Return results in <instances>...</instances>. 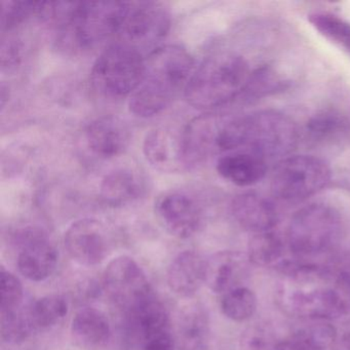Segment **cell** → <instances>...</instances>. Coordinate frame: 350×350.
Segmentation results:
<instances>
[{
    "label": "cell",
    "mask_w": 350,
    "mask_h": 350,
    "mask_svg": "<svg viewBox=\"0 0 350 350\" xmlns=\"http://www.w3.org/2000/svg\"><path fill=\"white\" fill-rule=\"evenodd\" d=\"M193 59L180 46L157 49L145 62L142 81L131 95L129 107L139 118H151L165 110L193 75Z\"/></svg>",
    "instance_id": "3957f363"
},
{
    "label": "cell",
    "mask_w": 350,
    "mask_h": 350,
    "mask_svg": "<svg viewBox=\"0 0 350 350\" xmlns=\"http://www.w3.org/2000/svg\"><path fill=\"white\" fill-rule=\"evenodd\" d=\"M331 170L319 157L288 155L272 172V194L286 202H299L315 196L329 184Z\"/></svg>",
    "instance_id": "52a82bcc"
},
{
    "label": "cell",
    "mask_w": 350,
    "mask_h": 350,
    "mask_svg": "<svg viewBox=\"0 0 350 350\" xmlns=\"http://www.w3.org/2000/svg\"><path fill=\"white\" fill-rule=\"evenodd\" d=\"M129 5L116 1L75 3L63 26H66L75 46L93 48L120 34Z\"/></svg>",
    "instance_id": "ba28073f"
},
{
    "label": "cell",
    "mask_w": 350,
    "mask_h": 350,
    "mask_svg": "<svg viewBox=\"0 0 350 350\" xmlns=\"http://www.w3.org/2000/svg\"><path fill=\"white\" fill-rule=\"evenodd\" d=\"M252 71L247 61L232 52L208 57L190 77L185 89L188 103L211 109L241 97Z\"/></svg>",
    "instance_id": "277c9868"
},
{
    "label": "cell",
    "mask_w": 350,
    "mask_h": 350,
    "mask_svg": "<svg viewBox=\"0 0 350 350\" xmlns=\"http://www.w3.org/2000/svg\"><path fill=\"white\" fill-rule=\"evenodd\" d=\"M182 350H206L208 323L206 315L198 309H190L182 317L179 331Z\"/></svg>",
    "instance_id": "4316f807"
},
{
    "label": "cell",
    "mask_w": 350,
    "mask_h": 350,
    "mask_svg": "<svg viewBox=\"0 0 350 350\" xmlns=\"http://www.w3.org/2000/svg\"><path fill=\"white\" fill-rule=\"evenodd\" d=\"M40 3L32 1H3L1 3V31H12L31 17H38Z\"/></svg>",
    "instance_id": "1f68e13d"
},
{
    "label": "cell",
    "mask_w": 350,
    "mask_h": 350,
    "mask_svg": "<svg viewBox=\"0 0 350 350\" xmlns=\"http://www.w3.org/2000/svg\"><path fill=\"white\" fill-rule=\"evenodd\" d=\"M144 350H175V346L171 335L167 333L145 342Z\"/></svg>",
    "instance_id": "e575fe53"
},
{
    "label": "cell",
    "mask_w": 350,
    "mask_h": 350,
    "mask_svg": "<svg viewBox=\"0 0 350 350\" xmlns=\"http://www.w3.org/2000/svg\"><path fill=\"white\" fill-rule=\"evenodd\" d=\"M342 227L341 215L334 206L323 202L308 204L291 220L288 247L295 255H321L337 245Z\"/></svg>",
    "instance_id": "5b68a950"
},
{
    "label": "cell",
    "mask_w": 350,
    "mask_h": 350,
    "mask_svg": "<svg viewBox=\"0 0 350 350\" xmlns=\"http://www.w3.org/2000/svg\"><path fill=\"white\" fill-rule=\"evenodd\" d=\"M21 48L19 42L16 38H9L7 40L3 38L1 44V68L3 70L15 68L19 65L21 59Z\"/></svg>",
    "instance_id": "836d02e7"
},
{
    "label": "cell",
    "mask_w": 350,
    "mask_h": 350,
    "mask_svg": "<svg viewBox=\"0 0 350 350\" xmlns=\"http://www.w3.org/2000/svg\"><path fill=\"white\" fill-rule=\"evenodd\" d=\"M142 53L124 42L108 46L94 63L91 81L95 91L111 99L132 95L145 71Z\"/></svg>",
    "instance_id": "8992f818"
},
{
    "label": "cell",
    "mask_w": 350,
    "mask_h": 350,
    "mask_svg": "<svg viewBox=\"0 0 350 350\" xmlns=\"http://www.w3.org/2000/svg\"><path fill=\"white\" fill-rule=\"evenodd\" d=\"M155 214L167 232L188 239L198 230L202 213L193 198L181 192H170L155 202Z\"/></svg>",
    "instance_id": "7c38bea8"
},
{
    "label": "cell",
    "mask_w": 350,
    "mask_h": 350,
    "mask_svg": "<svg viewBox=\"0 0 350 350\" xmlns=\"http://www.w3.org/2000/svg\"><path fill=\"white\" fill-rule=\"evenodd\" d=\"M308 22L323 38L350 58L349 22L329 13L311 14L308 16Z\"/></svg>",
    "instance_id": "484cf974"
},
{
    "label": "cell",
    "mask_w": 350,
    "mask_h": 350,
    "mask_svg": "<svg viewBox=\"0 0 350 350\" xmlns=\"http://www.w3.org/2000/svg\"><path fill=\"white\" fill-rule=\"evenodd\" d=\"M20 253L18 267L28 280L42 282L54 272L58 254L46 237L36 229H24L17 235Z\"/></svg>",
    "instance_id": "8fae6325"
},
{
    "label": "cell",
    "mask_w": 350,
    "mask_h": 350,
    "mask_svg": "<svg viewBox=\"0 0 350 350\" xmlns=\"http://www.w3.org/2000/svg\"><path fill=\"white\" fill-rule=\"evenodd\" d=\"M336 350H350V333L345 334L338 342Z\"/></svg>",
    "instance_id": "d590c367"
},
{
    "label": "cell",
    "mask_w": 350,
    "mask_h": 350,
    "mask_svg": "<svg viewBox=\"0 0 350 350\" xmlns=\"http://www.w3.org/2000/svg\"><path fill=\"white\" fill-rule=\"evenodd\" d=\"M36 329H46L58 323L68 312V305L61 296H46L29 305Z\"/></svg>",
    "instance_id": "f546056e"
},
{
    "label": "cell",
    "mask_w": 350,
    "mask_h": 350,
    "mask_svg": "<svg viewBox=\"0 0 350 350\" xmlns=\"http://www.w3.org/2000/svg\"><path fill=\"white\" fill-rule=\"evenodd\" d=\"M284 249V243L276 233L272 231L258 233L250 241L247 257L254 265H271L282 257Z\"/></svg>",
    "instance_id": "f1b7e54d"
},
{
    "label": "cell",
    "mask_w": 350,
    "mask_h": 350,
    "mask_svg": "<svg viewBox=\"0 0 350 350\" xmlns=\"http://www.w3.org/2000/svg\"><path fill=\"white\" fill-rule=\"evenodd\" d=\"M231 208L239 224L256 234L272 231L278 224V212L273 204L259 194L249 192L237 196Z\"/></svg>",
    "instance_id": "e0dca14e"
},
{
    "label": "cell",
    "mask_w": 350,
    "mask_h": 350,
    "mask_svg": "<svg viewBox=\"0 0 350 350\" xmlns=\"http://www.w3.org/2000/svg\"><path fill=\"white\" fill-rule=\"evenodd\" d=\"M85 142L90 150L101 159L122 154L130 144L128 126L116 116H105L93 120L85 129Z\"/></svg>",
    "instance_id": "9a60e30c"
},
{
    "label": "cell",
    "mask_w": 350,
    "mask_h": 350,
    "mask_svg": "<svg viewBox=\"0 0 350 350\" xmlns=\"http://www.w3.org/2000/svg\"><path fill=\"white\" fill-rule=\"evenodd\" d=\"M142 185L135 174L118 170L105 176L101 183L102 200L110 206H122L141 196Z\"/></svg>",
    "instance_id": "603a6c76"
},
{
    "label": "cell",
    "mask_w": 350,
    "mask_h": 350,
    "mask_svg": "<svg viewBox=\"0 0 350 350\" xmlns=\"http://www.w3.org/2000/svg\"><path fill=\"white\" fill-rule=\"evenodd\" d=\"M335 340V327L329 323H319L297 332L272 350H325Z\"/></svg>",
    "instance_id": "cb8c5ba5"
},
{
    "label": "cell",
    "mask_w": 350,
    "mask_h": 350,
    "mask_svg": "<svg viewBox=\"0 0 350 350\" xmlns=\"http://www.w3.org/2000/svg\"><path fill=\"white\" fill-rule=\"evenodd\" d=\"M130 313L137 331L145 342L169 333L167 310L152 294L137 305Z\"/></svg>",
    "instance_id": "7402d4cb"
},
{
    "label": "cell",
    "mask_w": 350,
    "mask_h": 350,
    "mask_svg": "<svg viewBox=\"0 0 350 350\" xmlns=\"http://www.w3.org/2000/svg\"><path fill=\"white\" fill-rule=\"evenodd\" d=\"M105 286L112 299L129 312L152 294L142 268L128 256L110 262L105 271Z\"/></svg>",
    "instance_id": "30bf717a"
},
{
    "label": "cell",
    "mask_w": 350,
    "mask_h": 350,
    "mask_svg": "<svg viewBox=\"0 0 350 350\" xmlns=\"http://www.w3.org/2000/svg\"><path fill=\"white\" fill-rule=\"evenodd\" d=\"M143 151L149 163L159 171L174 172L183 167L180 157V139L177 144H174L167 131L157 129L147 134Z\"/></svg>",
    "instance_id": "44dd1931"
},
{
    "label": "cell",
    "mask_w": 350,
    "mask_h": 350,
    "mask_svg": "<svg viewBox=\"0 0 350 350\" xmlns=\"http://www.w3.org/2000/svg\"><path fill=\"white\" fill-rule=\"evenodd\" d=\"M278 296L282 308L299 317L334 319L350 309V274L317 264L284 262Z\"/></svg>",
    "instance_id": "6da1fadb"
},
{
    "label": "cell",
    "mask_w": 350,
    "mask_h": 350,
    "mask_svg": "<svg viewBox=\"0 0 350 350\" xmlns=\"http://www.w3.org/2000/svg\"><path fill=\"white\" fill-rule=\"evenodd\" d=\"M23 300V286L19 278L13 273L1 271L0 273V307L1 311L12 310L21 306Z\"/></svg>",
    "instance_id": "d6a6232c"
},
{
    "label": "cell",
    "mask_w": 350,
    "mask_h": 350,
    "mask_svg": "<svg viewBox=\"0 0 350 350\" xmlns=\"http://www.w3.org/2000/svg\"><path fill=\"white\" fill-rule=\"evenodd\" d=\"M36 331L30 314L29 305L1 311V337L8 343H19Z\"/></svg>",
    "instance_id": "83f0119b"
},
{
    "label": "cell",
    "mask_w": 350,
    "mask_h": 350,
    "mask_svg": "<svg viewBox=\"0 0 350 350\" xmlns=\"http://www.w3.org/2000/svg\"><path fill=\"white\" fill-rule=\"evenodd\" d=\"M171 27V17L163 5L155 3H132L120 29V42L142 53L161 42Z\"/></svg>",
    "instance_id": "9c48e42d"
},
{
    "label": "cell",
    "mask_w": 350,
    "mask_h": 350,
    "mask_svg": "<svg viewBox=\"0 0 350 350\" xmlns=\"http://www.w3.org/2000/svg\"><path fill=\"white\" fill-rule=\"evenodd\" d=\"M298 142L296 124L275 110H261L227 122L219 120L215 152L245 151L268 159L288 157Z\"/></svg>",
    "instance_id": "7a4b0ae2"
},
{
    "label": "cell",
    "mask_w": 350,
    "mask_h": 350,
    "mask_svg": "<svg viewBox=\"0 0 350 350\" xmlns=\"http://www.w3.org/2000/svg\"><path fill=\"white\" fill-rule=\"evenodd\" d=\"M65 247L77 263L95 266L107 255V237L103 224L95 219L73 223L65 234Z\"/></svg>",
    "instance_id": "4fadbf2b"
},
{
    "label": "cell",
    "mask_w": 350,
    "mask_h": 350,
    "mask_svg": "<svg viewBox=\"0 0 350 350\" xmlns=\"http://www.w3.org/2000/svg\"><path fill=\"white\" fill-rule=\"evenodd\" d=\"M288 81L271 66H262L252 71L241 98L247 101L260 100L286 91Z\"/></svg>",
    "instance_id": "d4e9b609"
},
{
    "label": "cell",
    "mask_w": 350,
    "mask_h": 350,
    "mask_svg": "<svg viewBox=\"0 0 350 350\" xmlns=\"http://www.w3.org/2000/svg\"><path fill=\"white\" fill-rule=\"evenodd\" d=\"M249 257L237 252L215 254L206 261L204 284L215 293L226 294L239 288L247 274Z\"/></svg>",
    "instance_id": "2e32d148"
},
{
    "label": "cell",
    "mask_w": 350,
    "mask_h": 350,
    "mask_svg": "<svg viewBox=\"0 0 350 350\" xmlns=\"http://www.w3.org/2000/svg\"><path fill=\"white\" fill-rule=\"evenodd\" d=\"M221 308L228 319L243 321L255 313L257 298L253 291L245 286H239L223 295Z\"/></svg>",
    "instance_id": "4dcf8cb0"
},
{
    "label": "cell",
    "mask_w": 350,
    "mask_h": 350,
    "mask_svg": "<svg viewBox=\"0 0 350 350\" xmlns=\"http://www.w3.org/2000/svg\"><path fill=\"white\" fill-rule=\"evenodd\" d=\"M206 261L196 252L180 253L170 265L167 282L170 288L182 296H190L204 284Z\"/></svg>",
    "instance_id": "d6986e66"
},
{
    "label": "cell",
    "mask_w": 350,
    "mask_h": 350,
    "mask_svg": "<svg viewBox=\"0 0 350 350\" xmlns=\"http://www.w3.org/2000/svg\"><path fill=\"white\" fill-rule=\"evenodd\" d=\"M217 171L226 181L239 187H247L265 177L267 161L253 153L234 151L219 159Z\"/></svg>",
    "instance_id": "ac0fdd59"
},
{
    "label": "cell",
    "mask_w": 350,
    "mask_h": 350,
    "mask_svg": "<svg viewBox=\"0 0 350 350\" xmlns=\"http://www.w3.org/2000/svg\"><path fill=\"white\" fill-rule=\"evenodd\" d=\"M307 138L319 145L343 144L350 140V104H329L309 118Z\"/></svg>",
    "instance_id": "5bb4252c"
},
{
    "label": "cell",
    "mask_w": 350,
    "mask_h": 350,
    "mask_svg": "<svg viewBox=\"0 0 350 350\" xmlns=\"http://www.w3.org/2000/svg\"><path fill=\"white\" fill-rule=\"evenodd\" d=\"M75 341L85 348L103 345L110 336L107 317L95 308H83L77 313L71 325Z\"/></svg>",
    "instance_id": "ffe728a7"
}]
</instances>
